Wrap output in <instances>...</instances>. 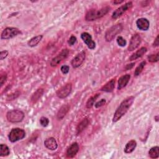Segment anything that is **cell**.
I'll list each match as a JSON object with an SVG mask.
<instances>
[{
	"label": "cell",
	"instance_id": "ac0fdd59",
	"mask_svg": "<svg viewBox=\"0 0 159 159\" xmlns=\"http://www.w3.org/2000/svg\"><path fill=\"white\" fill-rule=\"evenodd\" d=\"M147 51V49L146 47H141L139 50H138L137 51H136L134 53H133L130 57H129V60L132 61L134 60H136L139 58L142 57Z\"/></svg>",
	"mask_w": 159,
	"mask_h": 159
},
{
	"label": "cell",
	"instance_id": "d6a6232c",
	"mask_svg": "<svg viewBox=\"0 0 159 159\" xmlns=\"http://www.w3.org/2000/svg\"><path fill=\"white\" fill-rule=\"evenodd\" d=\"M76 37L74 35H71L70 37L69 40H68V43L70 45H73L76 43Z\"/></svg>",
	"mask_w": 159,
	"mask_h": 159
},
{
	"label": "cell",
	"instance_id": "4dcf8cb0",
	"mask_svg": "<svg viewBox=\"0 0 159 159\" xmlns=\"http://www.w3.org/2000/svg\"><path fill=\"white\" fill-rule=\"evenodd\" d=\"M40 123L42 126L47 127L49 123V120L48 118H47L45 117H42L40 119Z\"/></svg>",
	"mask_w": 159,
	"mask_h": 159
},
{
	"label": "cell",
	"instance_id": "2e32d148",
	"mask_svg": "<svg viewBox=\"0 0 159 159\" xmlns=\"http://www.w3.org/2000/svg\"><path fill=\"white\" fill-rule=\"evenodd\" d=\"M130 78V75L129 74H126L125 75H123L120 76L118 80V86L117 89L119 90L122 89L123 88L125 87L127 83L129 81V80Z\"/></svg>",
	"mask_w": 159,
	"mask_h": 159
},
{
	"label": "cell",
	"instance_id": "6da1fadb",
	"mask_svg": "<svg viewBox=\"0 0 159 159\" xmlns=\"http://www.w3.org/2000/svg\"><path fill=\"white\" fill-rule=\"evenodd\" d=\"M134 101V96H130L126 98L125 99H124L120 104L119 106L116 109L112 118V122H116L118 120H119L121 119V117L123 116H124L125 113L127 112V111L129 109Z\"/></svg>",
	"mask_w": 159,
	"mask_h": 159
},
{
	"label": "cell",
	"instance_id": "9c48e42d",
	"mask_svg": "<svg viewBox=\"0 0 159 159\" xmlns=\"http://www.w3.org/2000/svg\"><path fill=\"white\" fill-rule=\"evenodd\" d=\"M72 89V86L71 83H67L65 85H64L63 86H62L60 89H59L56 94L57 96L61 99L65 98L66 97H67L71 93Z\"/></svg>",
	"mask_w": 159,
	"mask_h": 159
},
{
	"label": "cell",
	"instance_id": "484cf974",
	"mask_svg": "<svg viewBox=\"0 0 159 159\" xmlns=\"http://www.w3.org/2000/svg\"><path fill=\"white\" fill-rule=\"evenodd\" d=\"M99 96V94H94L93 96L91 97L86 102V107L87 108H91L93 107V106L94 105V103L95 102V101L96 100V99Z\"/></svg>",
	"mask_w": 159,
	"mask_h": 159
},
{
	"label": "cell",
	"instance_id": "f1b7e54d",
	"mask_svg": "<svg viewBox=\"0 0 159 159\" xmlns=\"http://www.w3.org/2000/svg\"><path fill=\"white\" fill-rule=\"evenodd\" d=\"M19 95H20V92L16 91V92H14L13 93H11L10 94H9L7 96L6 99H7V101H12V100H14L16 98H17Z\"/></svg>",
	"mask_w": 159,
	"mask_h": 159
},
{
	"label": "cell",
	"instance_id": "8d00e7d4",
	"mask_svg": "<svg viewBox=\"0 0 159 159\" xmlns=\"http://www.w3.org/2000/svg\"><path fill=\"white\" fill-rule=\"evenodd\" d=\"M134 65H135V63H130V64H128V65H127L125 66V70H130L131 68H133V66H134Z\"/></svg>",
	"mask_w": 159,
	"mask_h": 159
},
{
	"label": "cell",
	"instance_id": "e575fe53",
	"mask_svg": "<svg viewBox=\"0 0 159 159\" xmlns=\"http://www.w3.org/2000/svg\"><path fill=\"white\" fill-rule=\"evenodd\" d=\"M7 79V75L6 73H4L3 75H2L0 77V84H1V86H2V85L4 84V83L6 82Z\"/></svg>",
	"mask_w": 159,
	"mask_h": 159
},
{
	"label": "cell",
	"instance_id": "74e56055",
	"mask_svg": "<svg viewBox=\"0 0 159 159\" xmlns=\"http://www.w3.org/2000/svg\"><path fill=\"white\" fill-rule=\"evenodd\" d=\"M158 37H159V36L157 35V37H156V39H155V40H154V42L153 43V47H157V46H158V44H159V42H158Z\"/></svg>",
	"mask_w": 159,
	"mask_h": 159
},
{
	"label": "cell",
	"instance_id": "8992f818",
	"mask_svg": "<svg viewBox=\"0 0 159 159\" xmlns=\"http://www.w3.org/2000/svg\"><path fill=\"white\" fill-rule=\"evenodd\" d=\"M21 31L14 27H7L3 30L1 33V39H9L13 38L18 35L21 34Z\"/></svg>",
	"mask_w": 159,
	"mask_h": 159
},
{
	"label": "cell",
	"instance_id": "277c9868",
	"mask_svg": "<svg viewBox=\"0 0 159 159\" xmlns=\"http://www.w3.org/2000/svg\"><path fill=\"white\" fill-rule=\"evenodd\" d=\"M123 29L122 24L119 23L113 26H112L111 28H109L105 34V39L107 42H111L112 41L116 36L120 34Z\"/></svg>",
	"mask_w": 159,
	"mask_h": 159
},
{
	"label": "cell",
	"instance_id": "d6986e66",
	"mask_svg": "<svg viewBox=\"0 0 159 159\" xmlns=\"http://www.w3.org/2000/svg\"><path fill=\"white\" fill-rule=\"evenodd\" d=\"M115 82H116L115 79H112L101 88V91L107 92V93L112 92L115 86Z\"/></svg>",
	"mask_w": 159,
	"mask_h": 159
},
{
	"label": "cell",
	"instance_id": "836d02e7",
	"mask_svg": "<svg viewBox=\"0 0 159 159\" xmlns=\"http://www.w3.org/2000/svg\"><path fill=\"white\" fill-rule=\"evenodd\" d=\"M61 71L62 72V73L66 75L69 72V70H70V67L68 65H63L61 66Z\"/></svg>",
	"mask_w": 159,
	"mask_h": 159
},
{
	"label": "cell",
	"instance_id": "30bf717a",
	"mask_svg": "<svg viewBox=\"0 0 159 159\" xmlns=\"http://www.w3.org/2000/svg\"><path fill=\"white\" fill-rule=\"evenodd\" d=\"M141 40V37L139 34H136L133 35L130 40L129 45L128 46V50L133 51L135 50L140 44Z\"/></svg>",
	"mask_w": 159,
	"mask_h": 159
},
{
	"label": "cell",
	"instance_id": "d590c367",
	"mask_svg": "<svg viewBox=\"0 0 159 159\" xmlns=\"http://www.w3.org/2000/svg\"><path fill=\"white\" fill-rule=\"evenodd\" d=\"M8 55V52L7 50H3L1 51L0 53V60H2L5 58H6Z\"/></svg>",
	"mask_w": 159,
	"mask_h": 159
},
{
	"label": "cell",
	"instance_id": "5bb4252c",
	"mask_svg": "<svg viewBox=\"0 0 159 159\" xmlns=\"http://www.w3.org/2000/svg\"><path fill=\"white\" fill-rule=\"evenodd\" d=\"M136 25L141 30H147L150 26V22L146 18H140L137 20Z\"/></svg>",
	"mask_w": 159,
	"mask_h": 159
},
{
	"label": "cell",
	"instance_id": "7402d4cb",
	"mask_svg": "<svg viewBox=\"0 0 159 159\" xmlns=\"http://www.w3.org/2000/svg\"><path fill=\"white\" fill-rule=\"evenodd\" d=\"M42 37H43V36L42 35H37L35 37H34L33 38L30 39L29 40V42L27 43L28 45L31 47H34L36 46L41 41Z\"/></svg>",
	"mask_w": 159,
	"mask_h": 159
},
{
	"label": "cell",
	"instance_id": "7a4b0ae2",
	"mask_svg": "<svg viewBox=\"0 0 159 159\" xmlns=\"http://www.w3.org/2000/svg\"><path fill=\"white\" fill-rule=\"evenodd\" d=\"M111 8L108 6L102 7V9L96 11V9H91L89 11L85 16V20L87 21H93L99 19L108 13Z\"/></svg>",
	"mask_w": 159,
	"mask_h": 159
},
{
	"label": "cell",
	"instance_id": "f546056e",
	"mask_svg": "<svg viewBox=\"0 0 159 159\" xmlns=\"http://www.w3.org/2000/svg\"><path fill=\"white\" fill-rule=\"evenodd\" d=\"M117 43L120 47H125L127 44L126 40L121 36H118L117 38Z\"/></svg>",
	"mask_w": 159,
	"mask_h": 159
},
{
	"label": "cell",
	"instance_id": "1f68e13d",
	"mask_svg": "<svg viewBox=\"0 0 159 159\" xmlns=\"http://www.w3.org/2000/svg\"><path fill=\"white\" fill-rule=\"evenodd\" d=\"M106 103V99H101L100 101H98L95 104L94 106L96 108H98L100 107L101 106H102L103 105H104Z\"/></svg>",
	"mask_w": 159,
	"mask_h": 159
},
{
	"label": "cell",
	"instance_id": "cb8c5ba5",
	"mask_svg": "<svg viewBox=\"0 0 159 159\" xmlns=\"http://www.w3.org/2000/svg\"><path fill=\"white\" fill-rule=\"evenodd\" d=\"M148 155L152 158H157L159 157V147L155 146L152 147L148 151Z\"/></svg>",
	"mask_w": 159,
	"mask_h": 159
},
{
	"label": "cell",
	"instance_id": "603a6c76",
	"mask_svg": "<svg viewBox=\"0 0 159 159\" xmlns=\"http://www.w3.org/2000/svg\"><path fill=\"white\" fill-rule=\"evenodd\" d=\"M43 93V89H42V88H40V89H38L32 96L31 97V101L32 102H36L40 98L41 96H42Z\"/></svg>",
	"mask_w": 159,
	"mask_h": 159
},
{
	"label": "cell",
	"instance_id": "5b68a950",
	"mask_svg": "<svg viewBox=\"0 0 159 159\" xmlns=\"http://www.w3.org/2000/svg\"><path fill=\"white\" fill-rule=\"evenodd\" d=\"M25 136V131L20 128L12 129L8 135V138L10 142H16L18 140H22Z\"/></svg>",
	"mask_w": 159,
	"mask_h": 159
},
{
	"label": "cell",
	"instance_id": "3957f363",
	"mask_svg": "<svg viewBox=\"0 0 159 159\" xmlns=\"http://www.w3.org/2000/svg\"><path fill=\"white\" fill-rule=\"evenodd\" d=\"M7 120L12 123L21 122L24 118V113L19 109H13L8 111L6 114Z\"/></svg>",
	"mask_w": 159,
	"mask_h": 159
},
{
	"label": "cell",
	"instance_id": "7c38bea8",
	"mask_svg": "<svg viewBox=\"0 0 159 159\" xmlns=\"http://www.w3.org/2000/svg\"><path fill=\"white\" fill-rule=\"evenodd\" d=\"M81 38L89 49L93 50L96 47V43L93 40L92 37L89 33L83 32L81 34Z\"/></svg>",
	"mask_w": 159,
	"mask_h": 159
},
{
	"label": "cell",
	"instance_id": "d4e9b609",
	"mask_svg": "<svg viewBox=\"0 0 159 159\" xmlns=\"http://www.w3.org/2000/svg\"><path fill=\"white\" fill-rule=\"evenodd\" d=\"M10 153V150L9 147L5 144H1L0 146V156L6 157L9 155Z\"/></svg>",
	"mask_w": 159,
	"mask_h": 159
},
{
	"label": "cell",
	"instance_id": "9a60e30c",
	"mask_svg": "<svg viewBox=\"0 0 159 159\" xmlns=\"http://www.w3.org/2000/svg\"><path fill=\"white\" fill-rule=\"evenodd\" d=\"M45 147L50 150H55L58 147V144L56 140L53 137H49L44 141Z\"/></svg>",
	"mask_w": 159,
	"mask_h": 159
},
{
	"label": "cell",
	"instance_id": "4fadbf2b",
	"mask_svg": "<svg viewBox=\"0 0 159 159\" xmlns=\"http://www.w3.org/2000/svg\"><path fill=\"white\" fill-rule=\"evenodd\" d=\"M79 150V145L77 142H74L70 145L66 150V155L69 158L74 157Z\"/></svg>",
	"mask_w": 159,
	"mask_h": 159
},
{
	"label": "cell",
	"instance_id": "44dd1931",
	"mask_svg": "<svg viewBox=\"0 0 159 159\" xmlns=\"http://www.w3.org/2000/svg\"><path fill=\"white\" fill-rule=\"evenodd\" d=\"M89 124V120L88 118L83 119L78 125L76 127V134H79L82 131H83L88 125Z\"/></svg>",
	"mask_w": 159,
	"mask_h": 159
},
{
	"label": "cell",
	"instance_id": "e0dca14e",
	"mask_svg": "<svg viewBox=\"0 0 159 159\" xmlns=\"http://www.w3.org/2000/svg\"><path fill=\"white\" fill-rule=\"evenodd\" d=\"M70 107L68 104H65L62 106L57 112V119L58 120H61L62 119H63V117L66 116V114L69 111Z\"/></svg>",
	"mask_w": 159,
	"mask_h": 159
},
{
	"label": "cell",
	"instance_id": "ba28073f",
	"mask_svg": "<svg viewBox=\"0 0 159 159\" xmlns=\"http://www.w3.org/2000/svg\"><path fill=\"white\" fill-rule=\"evenodd\" d=\"M132 6V2H127L124 5L121 6L119 8H117L116 11H114L112 14V19H117L121 16L124 12H125L127 10L130 9Z\"/></svg>",
	"mask_w": 159,
	"mask_h": 159
},
{
	"label": "cell",
	"instance_id": "ab89813d",
	"mask_svg": "<svg viewBox=\"0 0 159 159\" xmlns=\"http://www.w3.org/2000/svg\"><path fill=\"white\" fill-rule=\"evenodd\" d=\"M155 118L156 119H155V120H156V121H158V116H155Z\"/></svg>",
	"mask_w": 159,
	"mask_h": 159
},
{
	"label": "cell",
	"instance_id": "4316f807",
	"mask_svg": "<svg viewBox=\"0 0 159 159\" xmlns=\"http://www.w3.org/2000/svg\"><path fill=\"white\" fill-rule=\"evenodd\" d=\"M145 65H146V61H143L139 64V65L135 70V71H134L135 76H139L142 73V71H143V68L145 67Z\"/></svg>",
	"mask_w": 159,
	"mask_h": 159
},
{
	"label": "cell",
	"instance_id": "f35d334b",
	"mask_svg": "<svg viewBox=\"0 0 159 159\" xmlns=\"http://www.w3.org/2000/svg\"><path fill=\"white\" fill-rule=\"evenodd\" d=\"M123 2H124V1H114L113 2V3L115 4H120V3Z\"/></svg>",
	"mask_w": 159,
	"mask_h": 159
},
{
	"label": "cell",
	"instance_id": "8fae6325",
	"mask_svg": "<svg viewBox=\"0 0 159 159\" xmlns=\"http://www.w3.org/2000/svg\"><path fill=\"white\" fill-rule=\"evenodd\" d=\"M86 57V53L84 51H82L78 53L71 60V64L73 68L79 67L84 61Z\"/></svg>",
	"mask_w": 159,
	"mask_h": 159
},
{
	"label": "cell",
	"instance_id": "83f0119b",
	"mask_svg": "<svg viewBox=\"0 0 159 159\" xmlns=\"http://www.w3.org/2000/svg\"><path fill=\"white\" fill-rule=\"evenodd\" d=\"M148 60L150 62L153 63V62H157L158 60V53H157L156 54H152L148 56Z\"/></svg>",
	"mask_w": 159,
	"mask_h": 159
},
{
	"label": "cell",
	"instance_id": "ffe728a7",
	"mask_svg": "<svg viewBox=\"0 0 159 159\" xmlns=\"http://www.w3.org/2000/svg\"><path fill=\"white\" fill-rule=\"evenodd\" d=\"M137 146V142L134 140H130L127 143L124 148V152L126 153H132L135 148Z\"/></svg>",
	"mask_w": 159,
	"mask_h": 159
},
{
	"label": "cell",
	"instance_id": "52a82bcc",
	"mask_svg": "<svg viewBox=\"0 0 159 159\" xmlns=\"http://www.w3.org/2000/svg\"><path fill=\"white\" fill-rule=\"evenodd\" d=\"M68 53H69V50L67 48L63 49L57 56L52 58V60L50 61L51 66L55 67L57 66L61 61H62L64 59H65L68 57Z\"/></svg>",
	"mask_w": 159,
	"mask_h": 159
}]
</instances>
